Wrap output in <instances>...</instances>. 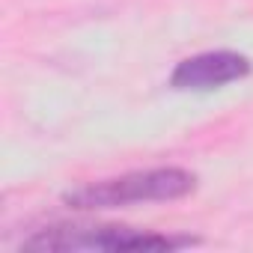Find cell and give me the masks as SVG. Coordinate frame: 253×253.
I'll return each instance as SVG.
<instances>
[{
  "label": "cell",
  "mask_w": 253,
  "mask_h": 253,
  "mask_svg": "<svg viewBox=\"0 0 253 253\" xmlns=\"http://www.w3.org/2000/svg\"><path fill=\"white\" fill-rule=\"evenodd\" d=\"M194 188H197L194 173L182 167H155V170H137V173L75 188L63 200L72 209L95 211V209H122L131 203H170L188 197Z\"/></svg>",
  "instance_id": "1"
},
{
  "label": "cell",
  "mask_w": 253,
  "mask_h": 253,
  "mask_svg": "<svg viewBox=\"0 0 253 253\" xmlns=\"http://www.w3.org/2000/svg\"><path fill=\"white\" fill-rule=\"evenodd\" d=\"M197 244L188 235H161L128 226H51L30 235L27 250H101V253H155Z\"/></svg>",
  "instance_id": "2"
},
{
  "label": "cell",
  "mask_w": 253,
  "mask_h": 253,
  "mask_svg": "<svg viewBox=\"0 0 253 253\" xmlns=\"http://www.w3.org/2000/svg\"><path fill=\"white\" fill-rule=\"evenodd\" d=\"M247 75H250V60L244 54L206 51V54H194V57L182 60L170 75V86L182 89V92H209V89L235 84Z\"/></svg>",
  "instance_id": "3"
}]
</instances>
